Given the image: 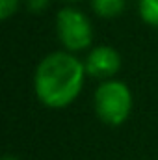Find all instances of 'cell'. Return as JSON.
I'll return each instance as SVG.
<instances>
[{
  "label": "cell",
  "instance_id": "1",
  "mask_svg": "<svg viewBox=\"0 0 158 160\" xmlns=\"http://www.w3.org/2000/svg\"><path fill=\"white\" fill-rule=\"evenodd\" d=\"M86 75V65L75 52H50L37 63L34 73L36 97L47 108H67L82 93Z\"/></svg>",
  "mask_w": 158,
  "mask_h": 160
},
{
  "label": "cell",
  "instance_id": "2",
  "mask_svg": "<svg viewBox=\"0 0 158 160\" xmlns=\"http://www.w3.org/2000/svg\"><path fill=\"white\" fill-rule=\"evenodd\" d=\"M132 104H134L132 91L121 80H102V84L95 89L93 95V106L97 118L110 127L123 125L128 119Z\"/></svg>",
  "mask_w": 158,
  "mask_h": 160
},
{
  "label": "cell",
  "instance_id": "4",
  "mask_svg": "<svg viewBox=\"0 0 158 160\" xmlns=\"http://www.w3.org/2000/svg\"><path fill=\"white\" fill-rule=\"evenodd\" d=\"M86 73L93 78H101V80H110L117 75V71L121 69V56L119 52L110 47V45H99L93 47L86 60Z\"/></svg>",
  "mask_w": 158,
  "mask_h": 160
},
{
  "label": "cell",
  "instance_id": "6",
  "mask_svg": "<svg viewBox=\"0 0 158 160\" xmlns=\"http://www.w3.org/2000/svg\"><path fill=\"white\" fill-rule=\"evenodd\" d=\"M138 11L145 24L158 26V0H138Z\"/></svg>",
  "mask_w": 158,
  "mask_h": 160
},
{
  "label": "cell",
  "instance_id": "3",
  "mask_svg": "<svg viewBox=\"0 0 158 160\" xmlns=\"http://www.w3.org/2000/svg\"><path fill=\"white\" fill-rule=\"evenodd\" d=\"M56 34L65 50L80 52L89 48L93 41V26L84 11L65 6L56 13Z\"/></svg>",
  "mask_w": 158,
  "mask_h": 160
},
{
  "label": "cell",
  "instance_id": "7",
  "mask_svg": "<svg viewBox=\"0 0 158 160\" xmlns=\"http://www.w3.org/2000/svg\"><path fill=\"white\" fill-rule=\"evenodd\" d=\"M21 2L22 0H0V19L7 21L11 15H15L19 6H21Z\"/></svg>",
  "mask_w": 158,
  "mask_h": 160
},
{
  "label": "cell",
  "instance_id": "10",
  "mask_svg": "<svg viewBox=\"0 0 158 160\" xmlns=\"http://www.w3.org/2000/svg\"><path fill=\"white\" fill-rule=\"evenodd\" d=\"M63 2H71L73 4V2H82V0H63Z\"/></svg>",
  "mask_w": 158,
  "mask_h": 160
},
{
  "label": "cell",
  "instance_id": "5",
  "mask_svg": "<svg viewBox=\"0 0 158 160\" xmlns=\"http://www.w3.org/2000/svg\"><path fill=\"white\" fill-rule=\"evenodd\" d=\"M126 8V0H91V9L101 19H116Z\"/></svg>",
  "mask_w": 158,
  "mask_h": 160
},
{
  "label": "cell",
  "instance_id": "9",
  "mask_svg": "<svg viewBox=\"0 0 158 160\" xmlns=\"http://www.w3.org/2000/svg\"><path fill=\"white\" fill-rule=\"evenodd\" d=\"M2 160H21V158H19V157H15V155H6Z\"/></svg>",
  "mask_w": 158,
  "mask_h": 160
},
{
  "label": "cell",
  "instance_id": "8",
  "mask_svg": "<svg viewBox=\"0 0 158 160\" xmlns=\"http://www.w3.org/2000/svg\"><path fill=\"white\" fill-rule=\"evenodd\" d=\"M22 2H24L26 9L32 13H41L50 6V0H22Z\"/></svg>",
  "mask_w": 158,
  "mask_h": 160
}]
</instances>
